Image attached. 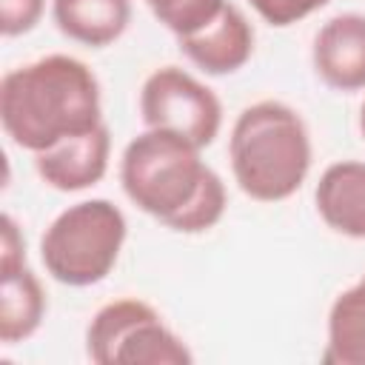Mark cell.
Masks as SVG:
<instances>
[{
  "instance_id": "cell-1",
  "label": "cell",
  "mask_w": 365,
  "mask_h": 365,
  "mask_svg": "<svg viewBox=\"0 0 365 365\" xmlns=\"http://www.w3.org/2000/svg\"><path fill=\"white\" fill-rule=\"evenodd\" d=\"M200 151L202 148L174 131H140L120 157V185L125 197L177 234L214 228L228 208V194L222 177Z\"/></svg>"
},
{
  "instance_id": "cell-2",
  "label": "cell",
  "mask_w": 365,
  "mask_h": 365,
  "mask_svg": "<svg viewBox=\"0 0 365 365\" xmlns=\"http://www.w3.org/2000/svg\"><path fill=\"white\" fill-rule=\"evenodd\" d=\"M0 123L17 148L40 154L103 123L97 74L71 54H46L0 80Z\"/></svg>"
},
{
  "instance_id": "cell-3",
  "label": "cell",
  "mask_w": 365,
  "mask_h": 365,
  "mask_svg": "<svg viewBox=\"0 0 365 365\" xmlns=\"http://www.w3.org/2000/svg\"><path fill=\"white\" fill-rule=\"evenodd\" d=\"M311 134L305 120L279 100L245 106L228 137L231 174L240 191L257 202L294 197L311 171Z\"/></svg>"
},
{
  "instance_id": "cell-4",
  "label": "cell",
  "mask_w": 365,
  "mask_h": 365,
  "mask_svg": "<svg viewBox=\"0 0 365 365\" xmlns=\"http://www.w3.org/2000/svg\"><path fill=\"white\" fill-rule=\"evenodd\" d=\"M125 237V214L111 200H80L48 222L40 237V259L51 279L88 288L111 274Z\"/></svg>"
},
{
  "instance_id": "cell-5",
  "label": "cell",
  "mask_w": 365,
  "mask_h": 365,
  "mask_svg": "<svg viewBox=\"0 0 365 365\" xmlns=\"http://www.w3.org/2000/svg\"><path fill=\"white\" fill-rule=\"evenodd\" d=\"M86 354L97 365H188L194 354L137 297L106 302L86 328Z\"/></svg>"
},
{
  "instance_id": "cell-6",
  "label": "cell",
  "mask_w": 365,
  "mask_h": 365,
  "mask_svg": "<svg viewBox=\"0 0 365 365\" xmlns=\"http://www.w3.org/2000/svg\"><path fill=\"white\" fill-rule=\"evenodd\" d=\"M140 117L145 128H163L185 137L197 148L217 140L222 128V103L180 66L154 68L140 88Z\"/></svg>"
},
{
  "instance_id": "cell-7",
  "label": "cell",
  "mask_w": 365,
  "mask_h": 365,
  "mask_svg": "<svg viewBox=\"0 0 365 365\" xmlns=\"http://www.w3.org/2000/svg\"><path fill=\"white\" fill-rule=\"evenodd\" d=\"M317 77L342 94L365 88V14L342 11L319 26L311 46Z\"/></svg>"
},
{
  "instance_id": "cell-8",
  "label": "cell",
  "mask_w": 365,
  "mask_h": 365,
  "mask_svg": "<svg viewBox=\"0 0 365 365\" xmlns=\"http://www.w3.org/2000/svg\"><path fill=\"white\" fill-rule=\"evenodd\" d=\"M111 157V131L106 123L91 131L60 140L57 145L34 154V168L40 180L54 191H86L97 185L108 171Z\"/></svg>"
},
{
  "instance_id": "cell-9",
  "label": "cell",
  "mask_w": 365,
  "mask_h": 365,
  "mask_svg": "<svg viewBox=\"0 0 365 365\" xmlns=\"http://www.w3.org/2000/svg\"><path fill=\"white\" fill-rule=\"evenodd\" d=\"M177 46L200 71L211 77L234 74L254 54V26L234 3H225V9L208 26L177 37Z\"/></svg>"
},
{
  "instance_id": "cell-10",
  "label": "cell",
  "mask_w": 365,
  "mask_h": 365,
  "mask_svg": "<svg viewBox=\"0 0 365 365\" xmlns=\"http://www.w3.org/2000/svg\"><path fill=\"white\" fill-rule=\"evenodd\" d=\"M319 220L342 237L365 240V163L339 160L331 163L314 191Z\"/></svg>"
},
{
  "instance_id": "cell-11",
  "label": "cell",
  "mask_w": 365,
  "mask_h": 365,
  "mask_svg": "<svg viewBox=\"0 0 365 365\" xmlns=\"http://www.w3.org/2000/svg\"><path fill=\"white\" fill-rule=\"evenodd\" d=\"M51 20L63 37L88 48H106L125 34L131 0H51Z\"/></svg>"
},
{
  "instance_id": "cell-12",
  "label": "cell",
  "mask_w": 365,
  "mask_h": 365,
  "mask_svg": "<svg viewBox=\"0 0 365 365\" xmlns=\"http://www.w3.org/2000/svg\"><path fill=\"white\" fill-rule=\"evenodd\" d=\"M46 308L43 282L29 265L0 271V342L17 345L34 336L46 319Z\"/></svg>"
},
{
  "instance_id": "cell-13",
  "label": "cell",
  "mask_w": 365,
  "mask_h": 365,
  "mask_svg": "<svg viewBox=\"0 0 365 365\" xmlns=\"http://www.w3.org/2000/svg\"><path fill=\"white\" fill-rule=\"evenodd\" d=\"M328 365H365V274L348 285L328 308Z\"/></svg>"
},
{
  "instance_id": "cell-14",
  "label": "cell",
  "mask_w": 365,
  "mask_h": 365,
  "mask_svg": "<svg viewBox=\"0 0 365 365\" xmlns=\"http://www.w3.org/2000/svg\"><path fill=\"white\" fill-rule=\"evenodd\" d=\"M228 0H145L148 11L174 34L185 37L208 26Z\"/></svg>"
},
{
  "instance_id": "cell-15",
  "label": "cell",
  "mask_w": 365,
  "mask_h": 365,
  "mask_svg": "<svg viewBox=\"0 0 365 365\" xmlns=\"http://www.w3.org/2000/svg\"><path fill=\"white\" fill-rule=\"evenodd\" d=\"M251 9L268 23V26H277V29H288L305 17H311L314 11L325 9L331 0H248Z\"/></svg>"
},
{
  "instance_id": "cell-16",
  "label": "cell",
  "mask_w": 365,
  "mask_h": 365,
  "mask_svg": "<svg viewBox=\"0 0 365 365\" xmlns=\"http://www.w3.org/2000/svg\"><path fill=\"white\" fill-rule=\"evenodd\" d=\"M46 11V0H0V31L3 37L29 34Z\"/></svg>"
},
{
  "instance_id": "cell-17",
  "label": "cell",
  "mask_w": 365,
  "mask_h": 365,
  "mask_svg": "<svg viewBox=\"0 0 365 365\" xmlns=\"http://www.w3.org/2000/svg\"><path fill=\"white\" fill-rule=\"evenodd\" d=\"M26 265V237L17 228L11 214H3V237H0V271H14Z\"/></svg>"
},
{
  "instance_id": "cell-18",
  "label": "cell",
  "mask_w": 365,
  "mask_h": 365,
  "mask_svg": "<svg viewBox=\"0 0 365 365\" xmlns=\"http://www.w3.org/2000/svg\"><path fill=\"white\" fill-rule=\"evenodd\" d=\"M359 131H362V137H365V103H362V108H359Z\"/></svg>"
}]
</instances>
